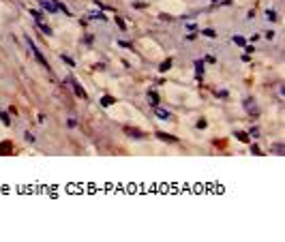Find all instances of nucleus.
<instances>
[{
  "instance_id": "nucleus-1",
  "label": "nucleus",
  "mask_w": 285,
  "mask_h": 242,
  "mask_svg": "<svg viewBox=\"0 0 285 242\" xmlns=\"http://www.w3.org/2000/svg\"><path fill=\"white\" fill-rule=\"evenodd\" d=\"M244 109L249 111L251 116H260V107H257V103H255L253 99H247V101H244Z\"/></svg>"
},
{
  "instance_id": "nucleus-2",
  "label": "nucleus",
  "mask_w": 285,
  "mask_h": 242,
  "mask_svg": "<svg viewBox=\"0 0 285 242\" xmlns=\"http://www.w3.org/2000/svg\"><path fill=\"white\" fill-rule=\"evenodd\" d=\"M28 43H30V49H32V54H35V58L39 62H41V67H45V69H47L49 64H47V60H45V58H43V54H41V51H39V49L35 47V43H32V41H30V39H28Z\"/></svg>"
},
{
  "instance_id": "nucleus-3",
  "label": "nucleus",
  "mask_w": 285,
  "mask_h": 242,
  "mask_svg": "<svg viewBox=\"0 0 285 242\" xmlns=\"http://www.w3.org/2000/svg\"><path fill=\"white\" fill-rule=\"evenodd\" d=\"M69 84L73 86V92H75V94H77V97L79 99H84V101H86V99H88V94H86V90H84L82 86L77 84V82H75V79H69Z\"/></svg>"
},
{
  "instance_id": "nucleus-4",
  "label": "nucleus",
  "mask_w": 285,
  "mask_h": 242,
  "mask_svg": "<svg viewBox=\"0 0 285 242\" xmlns=\"http://www.w3.org/2000/svg\"><path fill=\"white\" fill-rule=\"evenodd\" d=\"M155 114L161 118V120H169V118H172V114L165 111V109H161V107H155Z\"/></svg>"
},
{
  "instance_id": "nucleus-5",
  "label": "nucleus",
  "mask_w": 285,
  "mask_h": 242,
  "mask_svg": "<svg viewBox=\"0 0 285 242\" xmlns=\"http://www.w3.org/2000/svg\"><path fill=\"white\" fill-rule=\"evenodd\" d=\"M124 133L131 135V137H144V133L140 129H131V126H124Z\"/></svg>"
},
{
  "instance_id": "nucleus-6",
  "label": "nucleus",
  "mask_w": 285,
  "mask_h": 242,
  "mask_svg": "<svg viewBox=\"0 0 285 242\" xmlns=\"http://www.w3.org/2000/svg\"><path fill=\"white\" fill-rule=\"evenodd\" d=\"M148 103H150L152 107H159V97H156V92H148Z\"/></svg>"
},
{
  "instance_id": "nucleus-7",
  "label": "nucleus",
  "mask_w": 285,
  "mask_h": 242,
  "mask_svg": "<svg viewBox=\"0 0 285 242\" xmlns=\"http://www.w3.org/2000/svg\"><path fill=\"white\" fill-rule=\"evenodd\" d=\"M156 137H159V139H163V142H172V144H174V142H178L176 137H172V135H167V133H161V131L156 133Z\"/></svg>"
},
{
  "instance_id": "nucleus-8",
  "label": "nucleus",
  "mask_w": 285,
  "mask_h": 242,
  "mask_svg": "<svg viewBox=\"0 0 285 242\" xmlns=\"http://www.w3.org/2000/svg\"><path fill=\"white\" fill-rule=\"evenodd\" d=\"M169 69H172V58H167V60H163V62H161V67H159V71H161V73L169 71Z\"/></svg>"
},
{
  "instance_id": "nucleus-9",
  "label": "nucleus",
  "mask_w": 285,
  "mask_h": 242,
  "mask_svg": "<svg viewBox=\"0 0 285 242\" xmlns=\"http://www.w3.org/2000/svg\"><path fill=\"white\" fill-rule=\"evenodd\" d=\"M195 71H197V79L204 75V62L202 60H195Z\"/></svg>"
},
{
  "instance_id": "nucleus-10",
  "label": "nucleus",
  "mask_w": 285,
  "mask_h": 242,
  "mask_svg": "<svg viewBox=\"0 0 285 242\" xmlns=\"http://www.w3.org/2000/svg\"><path fill=\"white\" fill-rule=\"evenodd\" d=\"M114 103H116V101H114L112 97H103L101 99V105H103V107H109V105H114Z\"/></svg>"
},
{
  "instance_id": "nucleus-11",
  "label": "nucleus",
  "mask_w": 285,
  "mask_h": 242,
  "mask_svg": "<svg viewBox=\"0 0 285 242\" xmlns=\"http://www.w3.org/2000/svg\"><path fill=\"white\" fill-rule=\"evenodd\" d=\"M30 15L35 17L36 24H39V22H43V13H41V11H35V9H32V11H30Z\"/></svg>"
},
{
  "instance_id": "nucleus-12",
  "label": "nucleus",
  "mask_w": 285,
  "mask_h": 242,
  "mask_svg": "<svg viewBox=\"0 0 285 242\" xmlns=\"http://www.w3.org/2000/svg\"><path fill=\"white\" fill-rule=\"evenodd\" d=\"M0 120L4 122V124H7V126H9V124H11V118H9V114H7V111H0Z\"/></svg>"
},
{
  "instance_id": "nucleus-13",
  "label": "nucleus",
  "mask_w": 285,
  "mask_h": 242,
  "mask_svg": "<svg viewBox=\"0 0 285 242\" xmlns=\"http://www.w3.org/2000/svg\"><path fill=\"white\" fill-rule=\"evenodd\" d=\"M36 26H39V28H41V30H43V32H45V35H52V28H49L47 24H43V22H39V24H36Z\"/></svg>"
},
{
  "instance_id": "nucleus-14",
  "label": "nucleus",
  "mask_w": 285,
  "mask_h": 242,
  "mask_svg": "<svg viewBox=\"0 0 285 242\" xmlns=\"http://www.w3.org/2000/svg\"><path fill=\"white\" fill-rule=\"evenodd\" d=\"M202 35L208 36V39H214V36H216V32H214V30H210V28H206V30H202Z\"/></svg>"
},
{
  "instance_id": "nucleus-15",
  "label": "nucleus",
  "mask_w": 285,
  "mask_h": 242,
  "mask_svg": "<svg viewBox=\"0 0 285 242\" xmlns=\"http://www.w3.org/2000/svg\"><path fill=\"white\" fill-rule=\"evenodd\" d=\"M236 137L240 139V142H249V133H242V131H238Z\"/></svg>"
},
{
  "instance_id": "nucleus-16",
  "label": "nucleus",
  "mask_w": 285,
  "mask_h": 242,
  "mask_svg": "<svg viewBox=\"0 0 285 242\" xmlns=\"http://www.w3.org/2000/svg\"><path fill=\"white\" fill-rule=\"evenodd\" d=\"M90 17H92V19H101V22H105V15H103V13H90Z\"/></svg>"
},
{
  "instance_id": "nucleus-17",
  "label": "nucleus",
  "mask_w": 285,
  "mask_h": 242,
  "mask_svg": "<svg viewBox=\"0 0 285 242\" xmlns=\"http://www.w3.org/2000/svg\"><path fill=\"white\" fill-rule=\"evenodd\" d=\"M272 150L277 152V154H283V144H274V146H272Z\"/></svg>"
},
{
  "instance_id": "nucleus-18",
  "label": "nucleus",
  "mask_w": 285,
  "mask_h": 242,
  "mask_svg": "<svg viewBox=\"0 0 285 242\" xmlns=\"http://www.w3.org/2000/svg\"><path fill=\"white\" fill-rule=\"evenodd\" d=\"M62 60L67 62V64H69V67H75V62H73L71 58H69V56H64V54H62Z\"/></svg>"
},
{
  "instance_id": "nucleus-19",
  "label": "nucleus",
  "mask_w": 285,
  "mask_h": 242,
  "mask_svg": "<svg viewBox=\"0 0 285 242\" xmlns=\"http://www.w3.org/2000/svg\"><path fill=\"white\" fill-rule=\"evenodd\" d=\"M249 135H253V137H260V129H257V126H253V129L249 131Z\"/></svg>"
},
{
  "instance_id": "nucleus-20",
  "label": "nucleus",
  "mask_w": 285,
  "mask_h": 242,
  "mask_svg": "<svg viewBox=\"0 0 285 242\" xmlns=\"http://www.w3.org/2000/svg\"><path fill=\"white\" fill-rule=\"evenodd\" d=\"M266 17H268L270 22H274V19H277V13H274V11H268V13H266Z\"/></svg>"
},
{
  "instance_id": "nucleus-21",
  "label": "nucleus",
  "mask_w": 285,
  "mask_h": 242,
  "mask_svg": "<svg viewBox=\"0 0 285 242\" xmlns=\"http://www.w3.org/2000/svg\"><path fill=\"white\" fill-rule=\"evenodd\" d=\"M251 152H253V154H264L260 150V146H251Z\"/></svg>"
},
{
  "instance_id": "nucleus-22",
  "label": "nucleus",
  "mask_w": 285,
  "mask_h": 242,
  "mask_svg": "<svg viewBox=\"0 0 285 242\" xmlns=\"http://www.w3.org/2000/svg\"><path fill=\"white\" fill-rule=\"evenodd\" d=\"M116 24H118V28H120V30H124V28H127V26H124V22H122L120 17H116Z\"/></svg>"
},
{
  "instance_id": "nucleus-23",
  "label": "nucleus",
  "mask_w": 285,
  "mask_h": 242,
  "mask_svg": "<svg viewBox=\"0 0 285 242\" xmlns=\"http://www.w3.org/2000/svg\"><path fill=\"white\" fill-rule=\"evenodd\" d=\"M159 17H161V19H163V22H172V15H165V13H161V15H159Z\"/></svg>"
},
{
  "instance_id": "nucleus-24",
  "label": "nucleus",
  "mask_w": 285,
  "mask_h": 242,
  "mask_svg": "<svg viewBox=\"0 0 285 242\" xmlns=\"http://www.w3.org/2000/svg\"><path fill=\"white\" fill-rule=\"evenodd\" d=\"M234 41H236V45H244V39L242 36H234Z\"/></svg>"
},
{
  "instance_id": "nucleus-25",
  "label": "nucleus",
  "mask_w": 285,
  "mask_h": 242,
  "mask_svg": "<svg viewBox=\"0 0 285 242\" xmlns=\"http://www.w3.org/2000/svg\"><path fill=\"white\" fill-rule=\"evenodd\" d=\"M197 129H206V120H200V122H197Z\"/></svg>"
}]
</instances>
